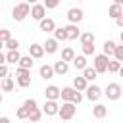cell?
<instances>
[{
  "label": "cell",
  "mask_w": 123,
  "mask_h": 123,
  "mask_svg": "<svg viewBox=\"0 0 123 123\" xmlns=\"http://www.w3.org/2000/svg\"><path fill=\"white\" fill-rule=\"evenodd\" d=\"M60 98H62V100H69V102H73L75 106L83 102L81 90H75L73 86H63V88H60Z\"/></svg>",
  "instance_id": "cell-1"
},
{
  "label": "cell",
  "mask_w": 123,
  "mask_h": 123,
  "mask_svg": "<svg viewBox=\"0 0 123 123\" xmlns=\"http://www.w3.org/2000/svg\"><path fill=\"white\" fill-rule=\"evenodd\" d=\"M29 12H31L29 2H19V4L13 6V10H12V17H13L15 21H23V19L29 15Z\"/></svg>",
  "instance_id": "cell-2"
},
{
  "label": "cell",
  "mask_w": 123,
  "mask_h": 123,
  "mask_svg": "<svg viewBox=\"0 0 123 123\" xmlns=\"http://www.w3.org/2000/svg\"><path fill=\"white\" fill-rule=\"evenodd\" d=\"M75 110H77V108H75V104H73V102L63 100V104L58 108V113H56V115H60L62 119H65V121H67V119H71V117L75 115Z\"/></svg>",
  "instance_id": "cell-3"
},
{
  "label": "cell",
  "mask_w": 123,
  "mask_h": 123,
  "mask_svg": "<svg viewBox=\"0 0 123 123\" xmlns=\"http://www.w3.org/2000/svg\"><path fill=\"white\" fill-rule=\"evenodd\" d=\"M104 94L108 96V100H119L121 98V85L119 83H110L106 86V92Z\"/></svg>",
  "instance_id": "cell-4"
},
{
  "label": "cell",
  "mask_w": 123,
  "mask_h": 123,
  "mask_svg": "<svg viewBox=\"0 0 123 123\" xmlns=\"http://www.w3.org/2000/svg\"><path fill=\"white\" fill-rule=\"evenodd\" d=\"M108 56L106 54H98V56H94V69H96V73H106V69H108Z\"/></svg>",
  "instance_id": "cell-5"
},
{
  "label": "cell",
  "mask_w": 123,
  "mask_h": 123,
  "mask_svg": "<svg viewBox=\"0 0 123 123\" xmlns=\"http://www.w3.org/2000/svg\"><path fill=\"white\" fill-rule=\"evenodd\" d=\"M29 13H31V17H33V19L40 21V19H42V17L46 15V8H44V4H38V2H35Z\"/></svg>",
  "instance_id": "cell-6"
},
{
  "label": "cell",
  "mask_w": 123,
  "mask_h": 123,
  "mask_svg": "<svg viewBox=\"0 0 123 123\" xmlns=\"http://www.w3.org/2000/svg\"><path fill=\"white\" fill-rule=\"evenodd\" d=\"M85 92H86V98L90 100V102H96L100 96H102V88L100 86H96V85H86V88H85Z\"/></svg>",
  "instance_id": "cell-7"
},
{
  "label": "cell",
  "mask_w": 123,
  "mask_h": 123,
  "mask_svg": "<svg viewBox=\"0 0 123 123\" xmlns=\"http://www.w3.org/2000/svg\"><path fill=\"white\" fill-rule=\"evenodd\" d=\"M83 17H85V13H83V10H79V8H69V10H67V19H69V23H79V21H83Z\"/></svg>",
  "instance_id": "cell-8"
},
{
  "label": "cell",
  "mask_w": 123,
  "mask_h": 123,
  "mask_svg": "<svg viewBox=\"0 0 123 123\" xmlns=\"http://www.w3.org/2000/svg\"><path fill=\"white\" fill-rule=\"evenodd\" d=\"M63 29H65L67 40H75V38H79V35H81V29L77 27V23H69V25L63 27Z\"/></svg>",
  "instance_id": "cell-9"
},
{
  "label": "cell",
  "mask_w": 123,
  "mask_h": 123,
  "mask_svg": "<svg viewBox=\"0 0 123 123\" xmlns=\"http://www.w3.org/2000/svg\"><path fill=\"white\" fill-rule=\"evenodd\" d=\"M38 27H40V31H44V33H52L54 27H56V23H54V19H50V17L44 15V17L38 21Z\"/></svg>",
  "instance_id": "cell-10"
},
{
  "label": "cell",
  "mask_w": 123,
  "mask_h": 123,
  "mask_svg": "<svg viewBox=\"0 0 123 123\" xmlns=\"http://www.w3.org/2000/svg\"><path fill=\"white\" fill-rule=\"evenodd\" d=\"M52 69H54V75H65V73L69 71V63L63 62V60H58V62L52 65Z\"/></svg>",
  "instance_id": "cell-11"
},
{
  "label": "cell",
  "mask_w": 123,
  "mask_h": 123,
  "mask_svg": "<svg viewBox=\"0 0 123 123\" xmlns=\"http://www.w3.org/2000/svg\"><path fill=\"white\" fill-rule=\"evenodd\" d=\"M58 102L56 100H46V104H44V108H42V113H46V115H56L58 113Z\"/></svg>",
  "instance_id": "cell-12"
},
{
  "label": "cell",
  "mask_w": 123,
  "mask_h": 123,
  "mask_svg": "<svg viewBox=\"0 0 123 123\" xmlns=\"http://www.w3.org/2000/svg\"><path fill=\"white\" fill-rule=\"evenodd\" d=\"M29 56H31L33 60L42 58V56H44V48H42V44H31V46H29Z\"/></svg>",
  "instance_id": "cell-13"
},
{
  "label": "cell",
  "mask_w": 123,
  "mask_h": 123,
  "mask_svg": "<svg viewBox=\"0 0 123 123\" xmlns=\"http://www.w3.org/2000/svg\"><path fill=\"white\" fill-rule=\"evenodd\" d=\"M44 96H46V100H58L60 98V88L56 85H50V86H46Z\"/></svg>",
  "instance_id": "cell-14"
},
{
  "label": "cell",
  "mask_w": 123,
  "mask_h": 123,
  "mask_svg": "<svg viewBox=\"0 0 123 123\" xmlns=\"http://www.w3.org/2000/svg\"><path fill=\"white\" fill-rule=\"evenodd\" d=\"M42 48H44L46 54H56V52H58V40H56V38H48V40L42 44Z\"/></svg>",
  "instance_id": "cell-15"
},
{
  "label": "cell",
  "mask_w": 123,
  "mask_h": 123,
  "mask_svg": "<svg viewBox=\"0 0 123 123\" xmlns=\"http://www.w3.org/2000/svg\"><path fill=\"white\" fill-rule=\"evenodd\" d=\"M38 73H40V77H42L44 81H46V79H52V77H54V69H52V65H48V63L40 65Z\"/></svg>",
  "instance_id": "cell-16"
},
{
  "label": "cell",
  "mask_w": 123,
  "mask_h": 123,
  "mask_svg": "<svg viewBox=\"0 0 123 123\" xmlns=\"http://www.w3.org/2000/svg\"><path fill=\"white\" fill-rule=\"evenodd\" d=\"M86 85H88V81H86V79H85L83 75H81V77H75V79H73V88H75V90H81V92H83V90L86 88Z\"/></svg>",
  "instance_id": "cell-17"
},
{
  "label": "cell",
  "mask_w": 123,
  "mask_h": 123,
  "mask_svg": "<svg viewBox=\"0 0 123 123\" xmlns=\"http://www.w3.org/2000/svg\"><path fill=\"white\" fill-rule=\"evenodd\" d=\"M106 113H108V108H106L104 104H96V106L92 108V115H94L96 119H102Z\"/></svg>",
  "instance_id": "cell-18"
},
{
  "label": "cell",
  "mask_w": 123,
  "mask_h": 123,
  "mask_svg": "<svg viewBox=\"0 0 123 123\" xmlns=\"http://www.w3.org/2000/svg\"><path fill=\"white\" fill-rule=\"evenodd\" d=\"M33 63H35V62H33V58H31V56H19V62H17V65H19V67H27V69H31V67H33Z\"/></svg>",
  "instance_id": "cell-19"
},
{
  "label": "cell",
  "mask_w": 123,
  "mask_h": 123,
  "mask_svg": "<svg viewBox=\"0 0 123 123\" xmlns=\"http://www.w3.org/2000/svg\"><path fill=\"white\" fill-rule=\"evenodd\" d=\"M71 62H73V65H75L77 69H85V67H86V58H85V54H83V56H73Z\"/></svg>",
  "instance_id": "cell-20"
},
{
  "label": "cell",
  "mask_w": 123,
  "mask_h": 123,
  "mask_svg": "<svg viewBox=\"0 0 123 123\" xmlns=\"http://www.w3.org/2000/svg\"><path fill=\"white\" fill-rule=\"evenodd\" d=\"M0 86H2V90H4V92L13 90V79H12V77H8V75H6V77H2V85H0Z\"/></svg>",
  "instance_id": "cell-21"
},
{
  "label": "cell",
  "mask_w": 123,
  "mask_h": 123,
  "mask_svg": "<svg viewBox=\"0 0 123 123\" xmlns=\"http://www.w3.org/2000/svg\"><path fill=\"white\" fill-rule=\"evenodd\" d=\"M52 33H54V38H56L58 42L67 40V35H65V29H63V27H58V29L54 27V31H52Z\"/></svg>",
  "instance_id": "cell-22"
},
{
  "label": "cell",
  "mask_w": 123,
  "mask_h": 123,
  "mask_svg": "<svg viewBox=\"0 0 123 123\" xmlns=\"http://www.w3.org/2000/svg\"><path fill=\"white\" fill-rule=\"evenodd\" d=\"M83 77H85L86 81H94V79L98 77V73H96L94 67H85V69H83Z\"/></svg>",
  "instance_id": "cell-23"
},
{
  "label": "cell",
  "mask_w": 123,
  "mask_h": 123,
  "mask_svg": "<svg viewBox=\"0 0 123 123\" xmlns=\"http://www.w3.org/2000/svg\"><path fill=\"white\" fill-rule=\"evenodd\" d=\"M19 56H21V54H19L17 50H10V52L6 54V62H10V63H17V62H19Z\"/></svg>",
  "instance_id": "cell-24"
},
{
  "label": "cell",
  "mask_w": 123,
  "mask_h": 123,
  "mask_svg": "<svg viewBox=\"0 0 123 123\" xmlns=\"http://www.w3.org/2000/svg\"><path fill=\"white\" fill-rule=\"evenodd\" d=\"M119 67H121V62H117V60H108V69H106V71H110V73H117Z\"/></svg>",
  "instance_id": "cell-25"
},
{
  "label": "cell",
  "mask_w": 123,
  "mask_h": 123,
  "mask_svg": "<svg viewBox=\"0 0 123 123\" xmlns=\"http://www.w3.org/2000/svg\"><path fill=\"white\" fill-rule=\"evenodd\" d=\"M17 85L21 88H27L31 85V75H17Z\"/></svg>",
  "instance_id": "cell-26"
},
{
  "label": "cell",
  "mask_w": 123,
  "mask_h": 123,
  "mask_svg": "<svg viewBox=\"0 0 123 123\" xmlns=\"http://www.w3.org/2000/svg\"><path fill=\"white\" fill-rule=\"evenodd\" d=\"M108 13H110V17H113V19H115L117 15H123V13H121V6H119V4H111V6H110V10H108Z\"/></svg>",
  "instance_id": "cell-27"
},
{
  "label": "cell",
  "mask_w": 123,
  "mask_h": 123,
  "mask_svg": "<svg viewBox=\"0 0 123 123\" xmlns=\"http://www.w3.org/2000/svg\"><path fill=\"white\" fill-rule=\"evenodd\" d=\"M81 48H83V54L85 56H92L94 54V42H83Z\"/></svg>",
  "instance_id": "cell-28"
},
{
  "label": "cell",
  "mask_w": 123,
  "mask_h": 123,
  "mask_svg": "<svg viewBox=\"0 0 123 123\" xmlns=\"http://www.w3.org/2000/svg\"><path fill=\"white\" fill-rule=\"evenodd\" d=\"M73 56H75L73 48H69V46H67V48H63V50H62V60H63V62H71V60H73Z\"/></svg>",
  "instance_id": "cell-29"
},
{
  "label": "cell",
  "mask_w": 123,
  "mask_h": 123,
  "mask_svg": "<svg viewBox=\"0 0 123 123\" xmlns=\"http://www.w3.org/2000/svg\"><path fill=\"white\" fill-rule=\"evenodd\" d=\"M113 48H115V42H113V40H106V42H104V54H106L108 58L113 54Z\"/></svg>",
  "instance_id": "cell-30"
},
{
  "label": "cell",
  "mask_w": 123,
  "mask_h": 123,
  "mask_svg": "<svg viewBox=\"0 0 123 123\" xmlns=\"http://www.w3.org/2000/svg\"><path fill=\"white\" fill-rule=\"evenodd\" d=\"M40 117H42V111H40L38 108L31 110V111H29V115H27V119H31V121H38Z\"/></svg>",
  "instance_id": "cell-31"
},
{
  "label": "cell",
  "mask_w": 123,
  "mask_h": 123,
  "mask_svg": "<svg viewBox=\"0 0 123 123\" xmlns=\"http://www.w3.org/2000/svg\"><path fill=\"white\" fill-rule=\"evenodd\" d=\"M79 38H81V44H83V42H94V35H92L90 31L81 33V35H79Z\"/></svg>",
  "instance_id": "cell-32"
},
{
  "label": "cell",
  "mask_w": 123,
  "mask_h": 123,
  "mask_svg": "<svg viewBox=\"0 0 123 123\" xmlns=\"http://www.w3.org/2000/svg\"><path fill=\"white\" fill-rule=\"evenodd\" d=\"M4 44H6V48H8V50H17V48H19V42H17V38H12V37H10V38H8Z\"/></svg>",
  "instance_id": "cell-33"
},
{
  "label": "cell",
  "mask_w": 123,
  "mask_h": 123,
  "mask_svg": "<svg viewBox=\"0 0 123 123\" xmlns=\"http://www.w3.org/2000/svg\"><path fill=\"white\" fill-rule=\"evenodd\" d=\"M111 56H115V60L117 62H123V46H117L115 44V48H113V54Z\"/></svg>",
  "instance_id": "cell-34"
},
{
  "label": "cell",
  "mask_w": 123,
  "mask_h": 123,
  "mask_svg": "<svg viewBox=\"0 0 123 123\" xmlns=\"http://www.w3.org/2000/svg\"><path fill=\"white\" fill-rule=\"evenodd\" d=\"M23 106H25V108L31 111V110H35V108H37V100H33V98H27V100L23 102Z\"/></svg>",
  "instance_id": "cell-35"
},
{
  "label": "cell",
  "mask_w": 123,
  "mask_h": 123,
  "mask_svg": "<svg viewBox=\"0 0 123 123\" xmlns=\"http://www.w3.org/2000/svg\"><path fill=\"white\" fill-rule=\"evenodd\" d=\"M27 115H29V110H27L25 106H21V108L17 110V117H19V119H27Z\"/></svg>",
  "instance_id": "cell-36"
},
{
  "label": "cell",
  "mask_w": 123,
  "mask_h": 123,
  "mask_svg": "<svg viewBox=\"0 0 123 123\" xmlns=\"http://www.w3.org/2000/svg\"><path fill=\"white\" fill-rule=\"evenodd\" d=\"M58 4H60V0H44V8L46 10H54Z\"/></svg>",
  "instance_id": "cell-37"
},
{
  "label": "cell",
  "mask_w": 123,
  "mask_h": 123,
  "mask_svg": "<svg viewBox=\"0 0 123 123\" xmlns=\"http://www.w3.org/2000/svg\"><path fill=\"white\" fill-rule=\"evenodd\" d=\"M10 37H12V33H10L8 29H0V40H2V42H6Z\"/></svg>",
  "instance_id": "cell-38"
},
{
  "label": "cell",
  "mask_w": 123,
  "mask_h": 123,
  "mask_svg": "<svg viewBox=\"0 0 123 123\" xmlns=\"http://www.w3.org/2000/svg\"><path fill=\"white\" fill-rule=\"evenodd\" d=\"M6 75H8V67H6L4 63H0V79H2V77H6Z\"/></svg>",
  "instance_id": "cell-39"
},
{
  "label": "cell",
  "mask_w": 123,
  "mask_h": 123,
  "mask_svg": "<svg viewBox=\"0 0 123 123\" xmlns=\"http://www.w3.org/2000/svg\"><path fill=\"white\" fill-rule=\"evenodd\" d=\"M4 62H6V56H4L2 52H0V63H4Z\"/></svg>",
  "instance_id": "cell-40"
},
{
  "label": "cell",
  "mask_w": 123,
  "mask_h": 123,
  "mask_svg": "<svg viewBox=\"0 0 123 123\" xmlns=\"http://www.w3.org/2000/svg\"><path fill=\"white\" fill-rule=\"evenodd\" d=\"M113 4H119V6H121V4H123V0H113Z\"/></svg>",
  "instance_id": "cell-41"
},
{
  "label": "cell",
  "mask_w": 123,
  "mask_h": 123,
  "mask_svg": "<svg viewBox=\"0 0 123 123\" xmlns=\"http://www.w3.org/2000/svg\"><path fill=\"white\" fill-rule=\"evenodd\" d=\"M25 2H29V4H35V2H38V0H25Z\"/></svg>",
  "instance_id": "cell-42"
},
{
  "label": "cell",
  "mask_w": 123,
  "mask_h": 123,
  "mask_svg": "<svg viewBox=\"0 0 123 123\" xmlns=\"http://www.w3.org/2000/svg\"><path fill=\"white\" fill-rule=\"evenodd\" d=\"M2 46H4V42H2V40H0V50H2Z\"/></svg>",
  "instance_id": "cell-43"
},
{
  "label": "cell",
  "mask_w": 123,
  "mask_h": 123,
  "mask_svg": "<svg viewBox=\"0 0 123 123\" xmlns=\"http://www.w3.org/2000/svg\"><path fill=\"white\" fill-rule=\"evenodd\" d=\"M0 104H2V94H0Z\"/></svg>",
  "instance_id": "cell-44"
}]
</instances>
